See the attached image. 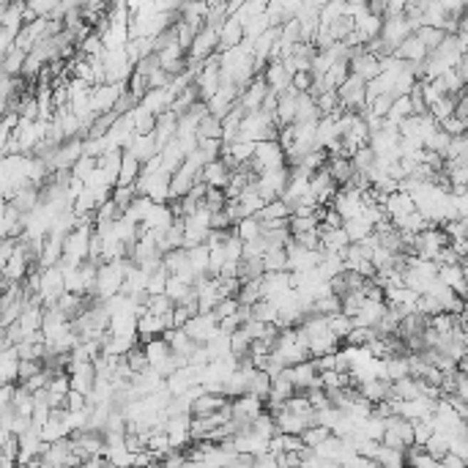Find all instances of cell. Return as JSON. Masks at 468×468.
<instances>
[{"label":"cell","mask_w":468,"mask_h":468,"mask_svg":"<svg viewBox=\"0 0 468 468\" xmlns=\"http://www.w3.org/2000/svg\"><path fill=\"white\" fill-rule=\"evenodd\" d=\"M189 293H192L189 282H184L181 277H175V274H170V277H167V285H165V296H167L173 304L184 301V298H187Z\"/></svg>","instance_id":"cell-25"},{"label":"cell","mask_w":468,"mask_h":468,"mask_svg":"<svg viewBox=\"0 0 468 468\" xmlns=\"http://www.w3.org/2000/svg\"><path fill=\"white\" fill-rule=\"evenodd\" d=\"M435 279H441L447 288H452L454 293L466 298V260L463 263H441L435 271Z\"/></svg>","instance_id":"cell-2"},{"label":"cell","mask_w":468,"mask_h":468,"mask_svg":"<svg viewBox=\"0 0 468 468\" xmlns=\"http://www.w3.org/2000/svg\"><path fill=\"white\" fill-rule=\"evenodd\" d=\"M414 33L419 36V41H422V44L427 47V52L435 50V47L441 44V38L447 36V33H444V31H441V28H433V25H419V28H416Z\"/></svg>","instance_id":"cell-29"},{"label":"cell","mask_w":468,"mask_h":468,"mask_svg":"<svg viewBox=\"0 0 468 468\" xmlns=\"http://www.w3.org/2000/svg\"><path fill=\"white\" fill-rule=\"evenodd\" d=\"M468 463L463 460V457H457L454 452H447L441 460H438V468H466Z\"/></svg>","instance_id":"cell-47"},{"label":"cell","mask_w":468,"mask_h":468,"mask_svg":"<svg viewBox=\"0 0 468 468\" xmlns=\"http://www.w3.org/2000/svg\"><path fill=\"white\" fill-rule=\"evenodd\" d=\"M321 222H326L329 227H343V217L334 211L331 206H326V214H323V219Z\"/></svg>","instance_id":"cell-48"},{"label":"cell","mask_w":468,"mask_h":468,"mask_svg":"<svg viewBox=\"0 0 468 468\" xmlns=\"http://www.w3.org/2000/svg\"><path fill=\"white\" fill-rule=\"evenodd\" d=\"M225 189H217V187H208L206 189V194H203V200H200V203H203V206L208 208V211H219V208L225 206Z\"/></svg>","instance_id":"cell-38"},{"label":"cell","mask_w":468,"mask_h":468,"mask_svg":"<svg viewBox=\"0 0 468 468\" xmlns=\"http://www.w3.org/2000/svg\"><path fill=\"white\" fill-rule=\"evenodd\" d=\"M326 170H329V175L337 184H343L348 175L353 173V165H350L348 156H329V159H326Z\"/></svg>","instance_id":"cell-23"},{"label":"cell","mask_w":468,"mask_h":468,"mask_svg":"<svg viewBox=\"0 0 468 468\" xmlns=\"http://www.w3.org/2000/svg\"><path fill=\"white\" fill-rule=\"evenodd\" d=\"M233 222H230V217L225 214V208H219V211H211V222H208V227H219V230H225V227H230Z\"/></svg>","instance_id":"cell-46"},{"label":"cell","mask_w":468,"mask_h":468,"mask_svg":"<svg viewBox=\"0 0 468 468\" xmlns=\"http://www.w3.org/2000/svg\"><path fill=\"white\" fill-rule=\"evenodd\" d=\"M145 194H148L154 203H167V200H170V173H165V170H156V173L148 175V187H145Z\"/></svg>","instance_id":"cell-7"},{"label":"cell","mask_w":468,"mask_h":468,"mask_svg":"<svg viewBox=\"0 0 468 468\" xmlns=\"http://www.w3.org/2000/svg\"><path fill=\"white\" fill-rule=\"evenodd\" d=\"M263 80H266V85L271 88L274 93H279V90H285V88L291 85V74L282 66V61H269L266 69H263Z\"/></svg>","instance_id":"cell-10"},{"label":"cell","mask_w":468,"mask_h":468,"mask_svg":"<svg viewBox=\"0 0 468 468\" xmlns=\"http://www.w3.org/2000/svg\"><path fill=\"white\" fill-rule=\"evenodd\" d=\"M9 203L17 208L22 217H25V214H31V211L38 206V187H33V184L22 187V189H17L11 197H9Z\"/></svg>","instance_id":"cell-12"},{"label":"cell","mask_w":468,"mask_h":468,"mask_svg":"<svg viewBox=\"0 0 468 468\" xmlns=\"http://www.w3.org/2000/svg\"><path fill=\"white\" fill-rule=\"evenodd\" d=\"M252 430L260 435H266V438L274 435L277 433V427H274V416L269 414V411H260V414L252 419Z\"/></svg>","instance_id":"cell-35"},{"label":"cell","mask_w":468,"mask_h":468,"mask_svg":"<svg viewBox=\"0 0 468 468\" xmlns=\"http://www.w3.org/2000/svg\"><path fill=\"white\" fill-rule=\"evenodd\" d=\"M392 55L400 58V61H414V63H419V61H425V58H427V47L419 41V36L416 33H408L402 41H400L397 47L392 50Z\"/></svg>","instance_id":"cell-6"},{"label":"cell","mask_w":468,"mask_h":468,"mask_svg":"<svg viewBox=\"0 0 468 468\" xmlns=\"http://www.w3.org/2000/svg\"><path fill=\"white\" fill-rule=\"evenodd\" d=\"M123 151H129L132 156H137L140 162H145L148 156L156 154V142H154V132L151 135H132V137L126 140V145H123Z\"/></svg>","instance_id":"cell-11"},{"label":"cell","mask_w":468,"mask_h":468,"mask_svg":"<svg viewBox=\"0 0 468 468\" xmlns=\"http://www.w3.org/2000/svg\"><path fill=\"white\" fill-rule=\"evenodd\" d=\"M17 373H19L17 348L14 345L0 348V383H17Z\"/></svg>","instance_id":"cell-9"},{"label":"cell","mask_w":468,"mask_h":468,"mask_svg":"<svg viewBox=\"0 0 468 468\" xmlns=\"http://www.w3.org/2000/svg\"><path fill=\"white\" fill-rule=\"evenodd\" d=\"M249 343H252V337L244 331V326H239V329L230 331V353H233V356H241V353H246V350H249Z\"/></svg>","instance_id":"cell-33"},{"label":"cell","mask_w":468,"mask_h":468,"mask_svg":"<svg viewBox=\"0 0 468 468\" xmlns=\"http://www.w3.org/2000/svg\"><path fill=\"white\" fill-rule=\"evenodd\" d=\"M135 197H137V192H135V187H132V184H115V187L110 189V200H113L115 206L121 208V211L129 206Z\"/></svg>","instance_id":"cell-32"},{"label":"cell","mask_w":468,"mask_h":468,"mask_svg":"<svg viewBox=\"0 0 468 468\" xmlns=\"http://www.w3.org/2000/svg\"><path fill=\"white\" fill-rule=\"evenodd\" d=\"M454 156H468L466 132H463V135H454V137H449L447 148H444V159H454Z\"/></svg>","instance_id":"cell-34"},{"label":"cell","mask_w":468,"mask_h":468,"mask_svg":"<svg viewBox=\"0 0 468 468\" xmlns=\"http://www.w3.org/2000/svg\"><path fill=\"white\" fill-rule=\"evenodd\" d=\"M227 402H230V397H225V395H217V392H203V395H197V397L189 402V414L192 416L214 414V411L225 408Z\"/></svg>","instance_id":"cell-5"},{"label":"cell","mask_w":468,"mask_h":468,"mask_svg":"<svg viewBox=\"0 0 468 468\" xmlns=\"http://www.w3.org/2000/svg\"><path fill=\"white\" fill-rule=\"evenodd\" d=\"M293 241L301 244V246H307V249H321V236H318L315 227H312V230H304V233H296Z\"/></svg>","instance_id":"cell-42"},{"label":"cell","mask_w":468,"mask_h":468,"mask_svg":"<svg viewBox=\"0 0 468 468\" xmlns=\"http://www.w3.org/2000/svg\"><path fill=\"white\" fill-rule=\"evenodd\" d=\"M343 230H345L348 241H359V239H364V236H370V233H373V225H370L362 214H359V217L343 219Z\"/></svg>","instance_id":"cell-19"},{"label":"cell","mask_w":468,"mask_h":468,"mask_svg":"<svg viewBox=\"0 0 468 468\" xmlns=\"http://www.w3.org/2000/svg\"><path fill=\"white\" fill-rule=\"evenodd\" d=\"M263 269L266 271H288V255H285V249L282 246H269L263 255Z\"/></svg>","instance_id":"cell-18"},{"label":"cell","mask_w":468,"mask_h":468,"mask_svg":"<svg viewBox=\"0 0 468 468\" xmlns=\"http://www.w3.org/2000/svg\"><path fill=\"white\" fill-rule=\"evenodd\" d=\"M255 217H258L260 222H263V219H282V217H291V206H288L282 197H274V200L263 203V208H260Z\"/></svg>","instance_id":"cell-21"},{"label":"cell","mask_w":468,"mask_h":468,"mask_svg":"<svg viewBox=\"0 0 468 468\" xmlns=\"http://www.w3.org/2000/svg\"><path fill=\"white\" fill-rule=\"evenodd\" d=\"M66 373H69L71 389H77V392H83V395H90L93 381H96L93 362H69L66 364Z\"/></svg>","instance_id":"cell-4"},{"label":"cell","mask_w":468,"mask_h":468,"mask_svg":"<svg viewBox=\"0 0 468 468\" xmlns=\"http://www.w3.org/2000/svg\"><path fill=\"white\" fill-rule=\"evenodd\" d=\"M194 135L197 140H208V137H222V118H217V115H211L206 113L200 123H197V129H194Z\"/></svg>","instance_id":"cell-22"},{"label":"cell","mask_w":468,"mask_h":468,"mask_svg":"<svg viewBox=\"0 0 468 468\" xmlns=\"http://www.w3.org/2000/svg\"><path fill=\"white\" fill-rule=\"evenodd\" d=\"M140 167H142V162H140L137 156H132L129 151H123L121 167H118V178H115V184H135V178L140 175Z\"/></svg>","instance_id":"cell-15"},{"label":"cell","mask_w":468,"mask_h":468,"mask_svg":"<svg viewBox=\"0 0 468 468\" xmlns=\"http://www.w3.org/2000/svg\"><path fill=\"white\" fill-rule=\"evenodd\" d=\"M249 310H252V318L260 321V323H274V321H277V315H279L277 304H274L271 298H258Z\"/></svg>","instance_id":"cell-24"},{"label":"cell","mask_w":468,"mask_h":468,"mask_svg":"<svg viewBox=\"0 0 468 468\" xmlns=\"http://www.w3.org/2000/svg\"><path fill=\"white\" fill-rule=\"evenodd\" d=\"M373 460L378 463V466H386V468H400L405 466V452L402 449H392V447H378L375 454H373Z\"/></svg>","instance_id":"cell-20"},{"label":"cell","mask_w":468,"mask_h":468,"mask_svg":"<svg viewBox=\"0 0 468 468\" xmlns=\"http://www.w3.org/2000/svg\"><path fill=\"white\" fill-rule=\"evenodd\" d=\"M187 263H189V269L194 271V277L197 274H206L208 271V244H194L187 249Z\"/></svg>","instance_id":"cell-17"},{"label":"cell","mask_w":468,"mask_h":468,"mask_svg":"<svg viewBox=\"0 0 468 468\" xmlns=\"http://www.w3.org/2000/svg\"><path fill=\"white\" fill-rule=\"evenodd\" d=\"M326 326H329V331L334 337L343 340L348 331H350V326H353V321H350V315H345V312H331V315H326Z\"/></svg>","instance_id":"cell-27"},{"label":"cell","mask_w":468,"mask_h":468,"mask_svg":"<svg viewBox=\"0 0 468 468\" xmlns=\"http://www.w3.org/2000/svg\"><path fill=\"white\" fill-rule=\"evenodd\" d=\"M263 260L260 258H241L239 260V274L236 277L241 279V282H249V279H260L263 277Z\"/></svg>","instance_id":"cell-26"},{"label":"cell","mask_w":468,"mask_h":468,"mask_svg":"<svg viewBox=\"0 0 468 468\" xmlns=\"http://www.w3.org/2000/svg\"><path fill=\"white\" fill-rule=\"evenodd\" d=\"M93 167H96V159H93V156H80V159H77V162H74V165H71L69 167V173L74 175V178H80V181H85L88 175L93 173Z\"/></svg>","instance_id":"cell-36"},{"label":"cell","mask_w":468,"mask_h":468,"mask_svg":"<svg viewBox=\"0 0 468 468\" xmlns=\"http://www.w3.org/2000/svg\"><path fill=\"white\" fill-rule=\"evenodd\" d=\"M63 291H66V288H63L61 266H58V263H55V266H47V269L38 266V291H36V296L41 298V304H44V307H52L55 298L63 293Z\"/></svg>","instance_id":"cell-1"},{"label":"cell","mask_w":468,"mask_h":468,"mask_svg":"<svg viewBox=\"0 0 468 468\" xmlns=\"http://www.w3.org/2000/svg\"><path fill=\"white\" fill-rule=\"evenodd\" d=\"M219 50V33L211 31V28H200L194 38H192L189 50H187V58H194V61H203L211 52Z\"/></svg>","instance_id":"cell-3"},{"label":"cell","mask_w":468,"mask_h":468,"mask_svg":"<svg viewBox=\"0 0 468 468\" xmlns=\"http://www.w3.org/2000/svg\"><path fill=\"white\" fill-rule=\"evenodd\" d=\"M137 104H140L137 96H135V93H132L129 88H123L121 96H118V99H115V104H113V110H115L118 115H126V113H132V110H135Z\"/></svg>","instance_id":"cell-37"},{"label":"cell","mask_w":468,"mask_h":468,"mask_svg":"<svg viewBox=\"0 0 468 468\" xmlns=\"http://www.w3.org/2000/svg\"><path fill=\"white\" fill-rule=\"evenodd\" d=\"M11 466H17V457H11V454L0 452V468H11Z\"/></svg>","instance_id":"cell-49"},{"label":"cell","mask_w":468,"mask_h":468,"mask_svg":"<svg viewBox=\"0 0 468 468\" xmlns=\"http://www.w3.org/2000/svg\"><path fill=\"white\" fill-rule=\"evenodd\" d=\"M438 126H441L449 137H454V135H463V132H466L468 123L460 121V118H454V115H447V118H441V121H438Z\"/></svg>","instance_id":"cell-40"},{"label":"cell","mask_w":468,"mask_h":468,"mask_svg":"<svg viewBox=\"0 0 468 468\" xmlns=\"http://www.w3.org/2000/svg\"><path fill=\"white\" fill-rule=\"evenodd\" d=\"M25 55H28V52L17 50V47L11 44L9 50L3 52V61H0V74H11V77H17L19 71H22V63H25Z\"/></svg>","instance_id":"cell-16"},{"label":"cell","mask_w":468,"mask_h":468,"mask_svg":"<svg viewBox=\"0 0 468 468\" xmlns=\"http://www.w3.org/2000/svg\"><path fill=\"white\" fill-rule=\"evenodd\" d=\"M200 178L206 181L208 187H217V189H225L227 178H230V170H227L225 165H222V159H211L206 162L203 167H200Z\"/></svg>","instance_id":"cell-8"},{"label":"cell","mask_w":468,"mask_h":468,"mask_svg":"<svg viewBox=\"0 0 468 468\" xmlns=\"http://www.w3.org/2000/svg\"><path fill=\"white\" fill-rule=\"evenodd\" d=\"M52 6H55V0H25V9L33 11L36 17H47Z\"/></svg>","instance_id":"cell-44"},{"label":"cell","mask_w":468,"mask_h":468,"mask_svg":"<svg viewBox=\"0 0 468 468\" xmlns=\"http://www.w3.org/2000/svg\"><path fill=\"white\" fill-rule=\"evenodd\" d=\"M348 3H356V6H364V3H367V0H348Z\"/></svg>","instance_id":"cell-50"},{"label":"cell","mask_w":468,"mask_h":468,"mask_svg":"<svg viewBox=\"0 0 468 468\" xmlns=\"http://www.w3.org/2000/svg\"><path fill=\"white\" fill-rule=\"evenodd\" d=\"M63 408H66V411H80V408H85V395L77 392V389H69V392H66V402H63Z\"/></svg>","instance_id":"cell-45"},{"label":"cell","mask_w":468,"mask_h":468,"mask_svg":"<svg viewBox=\"0 0 468 468\" xmlns=\"http://www.w3.org/2000/svg\"><path fill=\"white\" fill-rule=\"evenodd\" d=\"M233 233H236L241 241L255 239V236H260V219L258 217H241L239 222H233Z\"/></svg>","instance_id":"cell-28"},{"label":"cell","mask_w":468,"mask_h":468,"mask_svg":"<svg viewBox=\"0 0 468 468\" xmlns=\"http://www.w3.org/2000/svg\"><path fill=\"white\" fill-rule=\"evenodd\" d=\"M167 277H170V271H167L165 266H156L154 271H148V279H145V291H148V293H165Z\"/></svg>","instance_id":"cell-31"},{"label":"cell","mask_w":468,"mask_h":468,"mask_svg":"<svg viewBox=\"0 0 468 468\" xmlns=\"http://www.w3.org/2000/svg\"><path fill=\"white\" fill-rule=\"evenodd\" d=\"M44 367L41 359H19V373H17V383H22L25 378H31L33 373H38Z\"/></svg>","instance_id":"cell-39"},{"label":"cell","mask_w":468,"mask_h":468,"mask_svg":"<svg viewBox=\"0 0 468 468\" xmlns=\"http://www.w3.org/2000/svg\"><path fill=\"white\" fill-rule=\"evenodd\" d=\"M425 452H427V454H433L435 460H441V457L449 452V435H444V433H438V430H435V433L425 441Z\"/></svg>","instance_id":"cell-30"},{"label":"cell","mask_w":468,"mask_h":468,"mask_svg":"<svg viewBox=\"0 0 468 468\" xmlns=\"http://www.w3.org/2000/svg\"><path fill=\"white\" fill-rule=\"evenodd\" d=\"M170 74L162 69V66H154V69L148 71V88H167L170 85Z\"/></svg>","instance_id":"cell-43"},{"label":"cell","mask_w":468,"mask_h":468,"mask_svg":"<svg viewBox=\"0 0 468 468\" xmlns=\"http://www.w3.org/2000/svg\"><path fill=\"white\" fill-rule=\"evenodd\" d=\"M318 118H321V110L315 107V99H312L307 90H304V93H298V96H296L293 123H298V121H318Z\"/></svg>","instance_id":"cell-14"},{"label":"cell","mask_w":468,"mask_h":468,"mask_svg":"<svg viewBox=\"0 0 468 468\" xmlns=\"http://www.w3.org/2000/svg\"><path fill=\"white\" fill-rule=\"evenodd\" d=\"M217 33H219V50L236 47V44H241L244 41V28H241V22H239L236 17H227Z\"/></svg>","instance_id":"cell-13"},{"label":"cell","mask_w":468,"mask_h":468,"mask_svg":"<svg viewBox=\"0 0 468 468\" xmlns=\"http://www.w3.org/2000/svg\"><path fill=\"white\" fill-rule=\"evenodd\" d=\"M291 85L298 90V93H304V90H310L312 85V71L310 69H298L291 74Z\"/></svg>","instance_id":"cell-41"}]
</instances>
